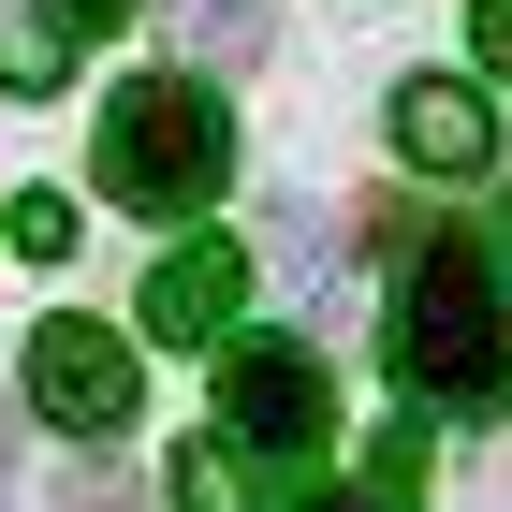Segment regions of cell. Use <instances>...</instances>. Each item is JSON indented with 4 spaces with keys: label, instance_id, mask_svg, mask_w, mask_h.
<instances>
[{
    "label": "cell",
    "instance_id": "obj_1",
    "mask_svg": "<svg viewBox=\"0 0 512 512\" xmlns=\"http://www.w3.org/2000/svg\"><path fill=\"white\" fill-rule=\"evenodd\" d=\"M395 381L425 410H454V425H483L512 395V278H498L483 235H425L410 249V278H395Z\"/></svg>",
    "mask_w": 512,
    "mask_h": 512
},
{
    "label": "cell",
    "instance_id": "obj_2",
    "mask_svg": "<svg viewBox=\"0 0 512 512\" xmlns=\"http://www.w3.org/2000/svg\"><path fill=\"white\" fill-rule=\"evenodd\" d=\"M103 205H132V220H205L220 205V176H235V118H220V88L205 74H147L103 103Z\"/></svg>",
    "mask_w": 512,
    "mask_h": 512
},
{
    "label": "cell",
    "instance_id": "obj_3",
    "mask_svg": "<svg viewBox=\"0 0 512 512\" xmlns=\"http://www.w3.org/2000/svg\"><path fill=\"white\" fill-rule=\"evenodd\" d=\"M220 425H235L264 469H308L322 439H337V381H322V352H293V337H220Z\"/></svg>",
    "mask_w": 512,
    "mask_h": 512
},
{
    "label": "cell",
    "instance_id": "obj_4",
    "mask_svg": "<svg viewBox=\"0 0 512 512\" xmlns=\"http://www.w3.org/2000/svg\"><path fill=\"white\" fill-rule=\"evenodd\" d=\"M30 410H44V425H74V439H118L132 410H147V366H132V337H103L88 308L30 322Z\"/></svg>",
    "mask_w": 512,
    "mask_h": 512
},
{
    "label": "cell",
    "instance_id": "obj_5",
    "mask_svg": "<svg viewBox=\"0 0 512 512\" xmlns=\"http://www.w3.org/2000/svg\"><path fill=\"white\" fill-rule=\"evenodd\" d=\"M235 308H249V249H235V235L161 249V278H147V337H176V352H220V337H235Z\"/></svg>",
    "mask_w": 512,
    "mask_h": 512
},
{
    "label": "cell",
    "instance_id": "obj_6",
    "mask_svg": "<svg viewBox=\"0 0 512 512\" xmlns=\"http://www.w3.org/2000/svg\"><path fill=\"white\" fill-rule=\"evenodd\" d=\"M395 161H410V176H454V191H469L483 161H498V118H483V88H454V74H410V88H395Z\"/></svg>",
    "mask_w": 512,
    "mask_h": 512
},
{
    "label": "cell",
    "instance_id": "obj_7",
    "mask_svg": "<svg viewBox=\"0 0 512 512\" xmlns=\"http://www.w3.org/2000/svg\"><path fill=\"white\" fill-rule=\"evenodd\" d=\"M59 74H74V0H0V88L44 103Z\"/></svg>",
    "mask_w": 512,
    "mask_h": 512
},
{
    "label": "cell",
    "instance_id": "obj_8",
    "mask_svg": "<svg viewBox=\"0 0 512 512\" xmlns=\"http://www.w3.org/2000/svg\"><path fill=\"white\" fill-rule=\"evenodd\" d=\"M176 512H264V454H249L235 425H205L191 454H176Z\"/></svg>",
    "mask_w": 512,
    "mask_h": 512
},
{
    "label": "cell",
    "instance_id": "obj_9",
    "mask_svg": "<svg viewBox=\"0 0 512 512\" xmlns=\"http://www.w3.org/2000/svg\"><path fill=\"white\" fill-rule=\"evenodd\" d=\"M176 44L235 74V59H264V0H176Z\"/></svg>",
    "mask_w": 512,
    "mask_h": 512
},
{
    "label": "cell",
    "instance_id": "obj_10",
    "mask_svg": "<svg viewBox=\"0 0 512 512\" xmlns=\"http://www.w3.org/2000/svg\"><path fill=\"white\" fill-rule=\"evenodd\" d=\"M308 512H410V439H381V469L337 483V498H308Z\"/></svg>",
    "mask_w": 512,
    "mask_h": 512
},
{
    "label": "cell",
    "instance_id": "obj_11",
    "mask_svg": "<svg viewBox=\"0 0 512 512\" xmlns=\"http://www.w3.org/2000/svg\"><path fill=\"white\" fill-rule=\"evenodd\" d=\"M0 235L30 249V264H59V249H74V205H59V191H30V205H15V220H0Z\"/></svg>",
    "mask_w": 512,
    "mask_h": 512
},
{
    "label": "cell",
    "instance_id": "obj_12",
    "mask_svg": "<svg viewBox=\"0 0 512 512\" xmlns=\"http://www.w3.org/2000/svg\"><path fill=\"white\" fill-rule=\"evenodd\" d=\"M469 44H483V59L512 74V0H483V15H469Z\"/></svg>",
    "mask_w": 512,
    "mask_h": 512
},
{
    "label": "cell",
    "instance_id": "obj_13",
    "mask_svg": "<svg viewBox=\"0 0 512 512\" xmlns=\"http://www.w3.org/2000/svg\"><path fill=\"white\" fill-rule=\"evenodd\" d=\"M59 512H132V498H118L103 469H74V483H59Z\"/></svg>",
    "mask_w": 512,
    "mask_h": 512
},
{
    "label": "cell",
    "instance_id": "obj_14",
    "mask_svg": "<svg viewBox=\"0 0 512 512\" xmlns=\"http://www.w3.org/2000/svg\"><path fill=\"white\" fill-rule=\"evenodd\" d=\"M0 498H15V395H0Z\"/></svg>",
    "mask_w": 512,
    "mask_h": 512
},
{
    "label": "cell",
    "instance_id": "obj_15",
    "mask_svg": "<svg viewBox=\"0 0 512 512\" xmlns=\"http://www.w3.org/2000/svg\"><path fill=\"white\" fill-rule=\"evenodd\" d=\"M118 15H132V0H74V30H118Z\"/></svg>",
    "mask_w": 512,
    "mask_h": 512
}]
</instances>
